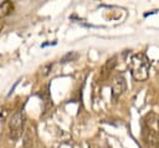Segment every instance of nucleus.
I'll use <instances>...</instances> for the list:
<instances>
[{"label": "nucleus", "mask_w": 159, "mask_h": 148, "mask_svg": "<svg viewBox=\"0 0 159 148\" xmlns=\"http://www.w3.org/2000/svg\"><path fill=\"white\" fill-rule=\"evenodd\" d=\"M25 121H26V117H25V113H24L22 109L15 112L11 116V118L9 121V124H7L9 136H10L11 139L17 141L22 136V133L25 131Z\"/></svg>", "instance_id": "obj_3"}, {"label": "nucleus", "mask_w": 159, "mask_h": 148, "mask_svg": "<svg viewBox=\"0 0 159 148\" xmlns=\"http://www.w3.org/2000/svg\"><path fill=\"white\" fill-rule=\"evenodd\" d=\"M125 87H127L125 78L123 76H117L112 83V97L117 99L125 91Z\"/></svg>", "instance_id": "obj_4"}, {"label": "nucleus", "mask_w": 159, "mask_h": 148, "mask_svg": "<svg viewBox=\"0 0 159 148\" xmlns=\"http://www.w3.org/2000/svg\"><path fill=\"white\" fill-rule=\"evenodd\" d=\"M53 148H73V147L70 141H60L53 146Z\"/></svg>", "instance_id": "obj_6"}, {"label": "nucleus", "mask_w": 159, "mask_h": 148, "mask_svg": "<svg viewBox=\"0 0 159 148\" xmlns=\"http://www.w3.org/2000/svg\"><path fill=\"white\" fill-rule=\"evenodd\" d=\"M36 144V132L34 126H29L25 129V136H24V146L25 148H34Z\"/></svg>", "instance_id": "obj_5"}, {"label": "nucleus", "mask_w": 159, "mask_h": 148, "mask_svg": "<svg viewBox=\"0 0 159 148\" xmlns=\"http://www.w3.org/2000/svg\"><path fill=\"white\" fill-rule=\"evenodd\" d=\"M88 148H97V147H94V146H89Z\"/></svg>", "instance_id": "obj_7"}, {"label": "nucleus", "mask_w": 159, "mask_h": 148, "mask_svg": "<svg viewBox=\"0 0 159 148\" xmlns=\"http://www.w3.org/2000/svg\"><path fill=\"white\" fill-rule=\"evenodd\" d=\"M142 139L145 148H159V116L154 112L142 118Z\"/></svg>", "instance_id": "obj_1"}, {"label": "nucleus", "mask_w": 159, "mask_h": 148, "mask_svg": "<svg viewBox=\"0 0 159 148\" xmlns=\"http://www.w3.org/2000/svg\"><path fill=\"white\" fill-rule=\"evenodd\" d=\"M150 61L145 53H134L129 61V71L135 81L143 82L149 77Z\"/></svg>", "instance_id": "obj_2"}]
</instances>
